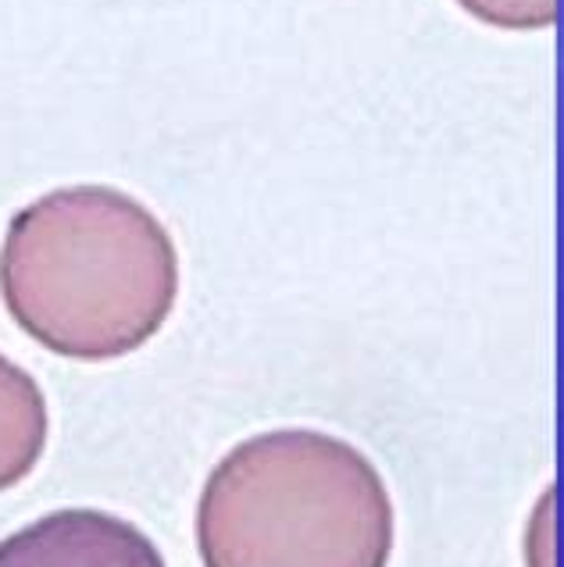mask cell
Wrapping results in <instances>:
<instances>
[{"instance_id":"1","label":"cell","mask_w":564,"mask_h":567,"mask_svg":"<svg viewBox=\"0 0 564 567\" xmlns=\"http://www.w3.org/2000/svg\"><path fill=\"white\" fill-rule=\"evenodd\" d=\"M0 297L32 343L69 361L147 347L180 297L168 229L115 186H64L25 204L0 247Z\"/></svg>"},{"instance_id":"2","label":"cell","mask_w":564,"mask_h":567,"mask_svg":"<svg viewBox=\"0 0 564 567\" xmlns=\"http://www.w3.org/2000/svg\"><path fill=\"white\" fill-rule=\"evenodd\" d=\"M393 536L376 464L318 429L250 435L212 467L197 504L204 567H386Z\"/></svg>"},{"instance_id":"3","label":"cell","mask_w":564,"mask_h":567,"mask_svg":"<svg viewBox=\"0 0 564 567\" xmlns=\"http://www.w3.org/2000/svg\"><path fill=\"white\" fill-rule=\"evenodd\" d=\"M0 567H168L147 532L104 511H54L0 543Z\"/></svg>"},{"instance_id":"4","label":"cell","mask_w":564,"mask_h":567,"mask_svg":"<svg viewBox=\"0 0 564 567\" xmlns=\"http://www.w3.org/2000/svg\"><path fill=\"white\" fill-rule=\"evenodd\" d=\"M47 400L37 379L0 353V493L19 485L47 446Z\"/></svg>"},{"instance_id":"5","label":"cell","mask_w":564,"mask_h":567,"mask_svg":"<svg viewBox=\"0 0 564 567\" xmlns=\"http://www.w3.org/2000/svg\"><path fill=\"white\" fill-rule=\"evenodd\" d=\"M472 19L507 32L551 29L557 22V0H458Z\"/></svg>"}]
</instances>
